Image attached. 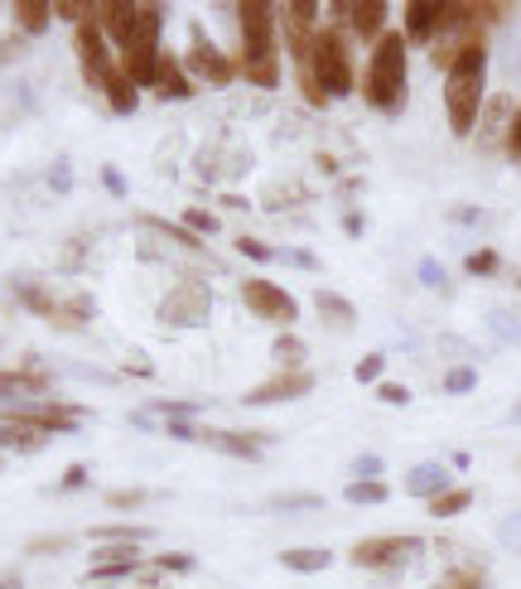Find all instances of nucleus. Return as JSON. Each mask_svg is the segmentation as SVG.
<instances>
[{
	"mask_svg": "<svg viewBox=\"0 0 521 589\" xmlns=\"http://www.w3.org/2000/svg\"><path fill=\"white\" fill-rule=\"evenodd\" d=\"M463 271H469V276H498L502 271V257L492 247H478L473 257H463Z\"/></svg>",
	"mask_w": 521,
	"mask_h": 589,
	"instance_id": "31",
	"label": "nucleus"
},
{
	"mask_svg": "<svg viewBox=\"0 0 521 589\" xmlns=\"http://www.w3.org/2000/svg\"><path fill=\"white\" fill-rule=\"evenodd\" d=\"M150 537V527H92V541H145Z\"/></svg>",
	"mask_w": 521,
	"mask_h": 589,
	"instance_id": "32",
	"label": "nucleus"
},
{
	"mask_svg": "<svg viewBox=\"0 0 521 589\" xmlns=\"http://www.w3.org/2000/svg\"><path fill=\"white\" fill-rule=\"evenodd\" d=\"M357 478H372V474H382V459H377V454H357Z\"/></svg>",
	"mask_w": 521,
	"mask_h": 589,
	"instance_id": "44",
	"label": "nucleus"
},
{
	"mask_svg": "<svg viewBox=\"0 0 521 589\" xmlns=\"http://www.w3.org/2000/svg\"><path fill=\"white\" fill-rule=\"evenodd\" d=\"M310 392H314V372H304V368L285 372V368H280L275 378H265L261 386H251L242 401H247V406H271V401H300V396H310Z\"/></svg>",
	"mask_w": 521,
	"mask_h": 589,
	"instance_id": "11",
	"label": "nucleus"
},
{
	"mask_svg": "<svg viewBox=\"0 0 521 589\" xmlns=\"http://www.w3.org/2000/svg\"><path fill=\"white\" fill-rule=\"evenodd\" d=\"M184 227H189V232H212V227H218V218H212V213H204V208H189V213H184Z\"/></svg>",
	"mask_w": 521,
	"mask_h": 589,
	"instance_id": "40",
	"label": "nucleus"
},
{
	"mask_svg": "<svg viewBox=\"0 0 521 589\" xmlns=\"http://www.w3.org/2000/svg\"><path fill=\"white\" fill-rule=\"evenodd\" d=\"M102 179H106V189H112V194H126V179H122V169H116V165H106Z\"/></svg>",
	"mask_w": 521,
	"mask_h": 589,
	"instance_id": "46",
	"label": "nucleus"
},
{
	"mask_svg": "<svg viewBox=\"0 0 521 589\" xmlns=\"http://www.w3.org/2000/svg\"><path fill=\"white\" fill-rule=\"evenodd\" d=\"M512 112H517V102L507 97V92H498V97L483 102V112H478V126H473V136H478V145H483V151H492V145H507Z\"/></svg>",
	"mask_w": 521,
	"mask_h": 589,
	"instance_id": "13",
	"label": "nucleus"
},
{
	"mask_svg": "<svg viewBox=\"0 0 521 589\" xmlns=\"http://www.w3.org/2000/svg\"><path fill=\"white\" fill-rule=\"evenodd\" d=\"M189 39H194V49H189V69H194L198 78H204V83H212V87L232 83V78H237V63L227 59V53H222L218 44H212L204 24H189Z\"/></svg>",
	"mask_w": 521,
	"mask_h": 589,
	"instance_id": "9",
	"label": "nucleus"
},
{
	"mask_svg": "<svg viewBox=\"0 0 521 589\" xmlns=\"http://www.w3.org/2000/svg\"><path fill=\"white\" fill-rule=\"evenodd\" d=\"M198 566V560L189 551H165V556H155V570H165V575H189Z\"/></svg>",
	"mask_w": 521,
	"mask_h": 589,
	"instance_id": "36",
	"label": "nucleus"
},
{
	"mask_svg": "<svg viewBox=\"0 0 521 589\" xmlns=\"http://www.w3.org/2000/svg\"><path fill=\"white\" fill-rule=\"evenodd\" d=\"M208 314H212V290L204 286V280H184V286H174L165 294V304H159V319L174 329H198V324H208Z\"/></svg>",
	"mask_w": 521,
	"mask_h": 589,
	"instance_id": "6",
	"label": "nucleus"
},
{
	"mask_svg": "<svg viewBox=\"0 0 521 589\" xmlns=\"http://www.w3.org/2000/svg\"><path fill=\"white\" fill-rule=\"evenodd\" d=\"M439 24H445V6L439 0H410L406 6V44H435Z\"/></svg>",
	"mask_w": 521,
	"mask_h": 589,
	"instance_id": "14",
	"label": "nucleus"
},
{
	"mask_svg": "<svg viewBox=\"0 0 521 589\" xmlns=\"http://www.w3.org/2000/svg\"><path fill=\"white\" fill-rule=\"evenodd\" d=\"M87 484V468H69V474H63V488H83Z\"/></svg>",
	"mask_w": 521,
	"mask_h": 589,
	"instance_id": "48",
	"label": "nucleus"
},
{
	"mask_svg": "<svg viewBox=\"0 0 521 589\" xmlns=\"http://www.w3.org/2000/svg\"><path fill=\"white\" fill-rule=\"evenodd\" d=\"M314 310H319V319H324L333 333H353L357 329V310L343 300V294H333V290H314Z\"/></svg>",
	"mask_w": 521,
	"mask_h": 589,
	"instance_id": "20",
	"label": "nucleus"
},
{
	"mask_svg": "<svg viewBox=\"0 0 521 589\" xmlns=\"http://www.w3.org/2000/svg\"><path fill=\"white\" fill-rule=\"evenodd\" d=\"M275 363H285V372L304 368V343L295 339V333H280L275 339Z\"/></svg>",
	"mask_w": 521,
	"mask_h": 589,
	"instance_id": "30",
	"label": "nucleus"
},
{
	"mask_svg": "<svg viewBox=\"0 0 521 589\" xmlns=\"http://www.w3.org/2000/svg\"><path fill=\"white\" fill-rule=\"evenodd\" d=\"M473 507V493L469 488H449V493H439V498H430V517H459V513H469Z\"/></svg>",
	"mask_w": 521,
	"mask_h": 589,
	"instance_id": "28",
	"label": "nucleus"
},
{
	"mask_svg": "<svg viewBox=\"0 0 521 589\" xmlns=\"http://www.w3.org/2000/svg\"><path fill=\"white\" fill-rule=\"evenodd\" d=\"M112 503H116V507H136V503H145V488H126V493H112Z\"/></svg>",
	"mask_w": 521,
	"mask_h": 589,
	"instance_id": "47",
	"label": "nucleus"
},
{
	"mask_svg": "<svg viewBox=\"0 0 521 589\" xmlns=\"http://www.w3.org/2000/svg\"><path fill=\"white\" fill-rule=\"evenodd\" d=\"M435 589H488V575L478 566H454Z\"/></svg>",
	"mask_w": 521,
	"mask_h": 589,
	"instance_id": "29",
	"label": "nucleus"
},
{
	"mask_svg": "<svg viewBox=\"0 0 521 589\" xmlns=\"http://www.w3.org/2000/svg\"><path fill=\"white\" fill-rule=\"evenodd\" d=\"M406 34L400 30H386L377 44H372V59H367V78H363V97L372 112H386V116H396L400 106H406V73H410V63H406Z\"/></svg>",
	"mask_w": 521,
	"mask_h": 589,
	"instance_id": "3",
	"label": "nucleus"
},
{
	"mask_svg": "<svg viewBox=\"0 0 521 589\" xmlns=\"http://www.w3.org/2000/svg\"><path fill=\"white\" fill-rule=\"evenodd\" d=\"M136 566H140V546L136 541H106V546H97V556H92L87 589H112L116 580H126Z\"/></svg>",
	"mask_w": 521,
	"mask_h": 589,
	"instance_id": "8",
	"label": "nucleus"
},
{
	"mask_svg": "<svg viewBox=\"0 0 521 589\" xmlns=\"http://www.w3.org/2000/svg\"><path fill=\"white\" fill-rule=\"evenodd\" d=\"M473 386H478V372H473V368H449V372H445V392H449V396H469Z\"/></svg>",
	"mask_w": 521,
	"mask_h": 589,
	"instance_id": "33",
	"label": "nucleus"
},
{
	"mask_svg": "<svg viewBox=\"0 0 521 589\" xmlns=\"http://www.w3.org/2000/svg\"><path fill=\"white\" fill-rule=\"evenodd\" d=\"M237 251L251 261H275V247L271 242H261V237H237Z\"/></svg>",
	"mask_w": 521,
	"mask_h": 589,
	"instance_id": "38",
	"label": "nucleus"
},
{
	"mask_svg": "<svg viewBox=\"0 0 521 589\" xmlns=\"http://www.w3.org/2000/svg\"><path fill=\"white\" fill-rule=\"evenodd\" d=\"M102 92H106V102H112V112H122V116H131V112H136V102H140V87L131 83V78H126L122 69L106 73Z\"/></svg>",
	"mask_w": 521,
	"mask_h": 589,
	"instance_id": "25",
	"label": "nucleus"
},
{
	"mask_svg": "<svg viewBox=\"0 0 521 589\" xmlns=\"http://www.w3.org/2000/svg\"><path fill=\"white\" fill-rule=\"evenodd\" d=\"M10 416L39 425L44 435H53V431H73V425H77V416H73L69 406H24V411H10Z\"/></svg>",
	"mask_w": 521,
	"mask_h": 589,
	"instance_id": "23",
	"label": "nucleus"
},
{
	"mask_svg": "<svg viewBox=\"0 0 521 589\" xmlns=\"http://www.w3.org/2000/svg\"><path fill=\"white\" fill-rule=\"evenodd\" d=\"M242 300H247V310L265 319V324H295L300 319V304H295V294H285L275 286V280H247L242 286Z\"/></svg>",
	"mask_w": 521,
	"mask_h": 589,
	"instance_id": "7",
	"label": "nucleus"
},
{
	"mask_svg": "<svg viewBox=\"0 0 521 589\" xmlns=\"http://www.w3.org/2000/svg\"><path fill=\"white\" fill-rule=\"evenodd\" d=\"M454 484H449V468L445 464H416V468H410V474H406V493H410V498H425V503H430V498H439V493H449Z\"/></svg>",
	"mask_w": 521,
	"mask_h": 589,
	"instance_id": "19",
	"label": "nucleus"
},
{
	"mask_svg": "<svg viewBox=\"0 0 521 589\" xmlns=\"http://www.w3.org/2000/svg\"><path fill=\"white\" fill-rule=\"evenodd\" d=\"M44 431L30 421H20V416H0V450H39L44 445Z\"/></svg>",
	"mask_w": 521,
	"mask_h": 589,
	"instance_id": "21",
	"label": "nucleus"
},
{
	"mask_svg": "<svg viewBox=\"0 0 521 589\" xmlns=\"http://www.w3.org/2000/svg\"><path fill=\"white\" fill-rule=\"evenodd\" d=\"M136 24H140V6H126V0H112V6H102V34L112 39V44H131V34H136Z\"/></svg>",
	"mask_w": 521,
	"mask_h": 589,
	"instance_id": "18",
	"label": "nucleus"
},
{
	"mask_svg": "<svg viewBox=\"0 0 521 589\" xmlns=\"http://www.w3.org/2000/svg\"><path fill=\"white\" fill-rule=\"evenodd\" d=\"M488 324H492V329H498V339H507V343H521V324H517V319H512V314H502V310H492V314H488Z\"/></svg>",
	"mask_w": 521,
	"mask_h": 589,
	"instance_id": "39",
	"label": "nucleus"
},
{
	"mask_svg": "<svg viewBox=\"0 0 521 589\" xmlns=\"http://www.w3.org/2000/svg\"><path fill=\"white\" fill-rule=\"evenodd\" d=\"M420 280H425V286H435V290H449V280H445V271H439V261H430V257L420 261Z\"/></svg>",
	"mask_w": 521,
	"mask_h": 589,
	"instance_id": "41",
	"label": "nucleus"
},
{
	"mask_svg": "<svg viewBox=\"0 0 521 589\" xmlns=\"http://www.w3.org/2000/svg\"><path fill=\"white\" fill-rule=\"evenodd\" d=\"M382 372H386V358H382V353H367L363 363L353 368V378L363 382V386H377V382H382Z\"/></svg>",
	"mask_w": 521,
	"mask_h": 589,
	"instance_id": "35",
	"label": "nucleus"
},
{
	"mask_svg": "<svg viewBox=\"0 0 521 589\" xmlns=\"http://www.w3.org/2000/svg\"><path fill=\"white\" fill-rule=\"evenodd\" d=\"M49 20H53V6H44V0H20L15 6V24L24 34H44Z\"/></svg>",
	"mask_w": 521,
	"mask_h": 589,
	"instance_id": "26",
	"label": "nucleus"
},
{
	"mask_svg": "<svg viewBox=\"0 0 521 589\" xmlns=\"http://www.w3.org/2000/svg\"><path fill=\"white\" fill-rule=\"evenodd\" d=\"M145 411H155V416H165V421H189L194 416V401H150Z\"/></svg>",
	"mask_w": 521,
	"mask_h": 589,
	"instance_id": "37",
	"label": "nucleus"
},
{
	"mask_svg": "<svg viewBox=\"0 0 521 589\" xmlns=\"http://www.w3.org/2000/svg\"><path fill=\"white\" fill-rule=\"evenodd\" d=\"M73 44H77V63H83V78H87L92 87H102V83H106V73L116 69L112 49H106L102 24H83V30L73 34Z\"/></svg>",
	"mask_w": 521,
	"mask_h": 589,
	"instance_id": "12",
	"label": "nucleus"
},
{
	"mask_svg": "<svg viewBox=\"0 0 521 589\" xmlns=\"http://www.w3.org/2000/svg\"><path fill=\"white\" fill-rule=\"evenodd\" d=\"M237 20H242V59H237V73L257 87H275L280 83L275 6H265V0H242V6H237Z\"/></svg>",
	"mask_w": 521,
	"mask_h": 589,
	"instance_id": "2",
	"label": "nucleus"
},
{
	"mask_svg": "<svg viewBox=\"0 0 521 589\" xmlns=\"http://www.w3.org/2000/svg\"><path fill=\"white\" fill-rule=\"evenodd\" d=\"M49 378L44 372H0V401H20V396H44Z\"/></svg>",
	"mask_w": 521,
	"mask_h": 589,
	"instance_id": "24",
	"label": "nucleus"
},
{
	"mask_svg": "<svg viewBox=\"0 0 521 589\" xmlns=\"http://www.w3.org/2000/svg\"><path fill=\"white\" fill-rule=\"evenodd\" d=\"M498 541L507 546V551H512V556H521V507H517V513H507L502 517V527H498Z\"/></svg>",
	"mask_w": 521,
	"mask_h": 589,
	"instance_id": "34",
	"label": "nucleus"
},
{
	"mask_svg": "<svg viewBox=\"0 0 521 589\" xmlns=\"http://www.w3.org/2000/svg\"><path fill=\"white\" fill-rule=\"evenodd\" d=\"M425 551L420 537H367L353 546V566L357 570H400Z\"/></svg>",
	"mask_w": 521,
	"mask_h": 589,
	"instance_id": "5",
	"label": "nucleus"
},
{
	"mask_svg": "<svg viewBox=\"0 0 521 589\" xmlns=\"http://www.w3.org/2000/svg\"><path fill=\"white\" fill-rule=\"evenodd\" d=\"M377 396L392 401V406H406V401H410V392H406L400 382H377Z\"/></svg>",
	"mask_w": 521,
	"mask_h": 589,
	"instance_id": "43",
	"label": "nucleus"
},
{
	"mask_svg": "<svg viewBox=\"0 0 521 589\" xmlns=\"http://www.w3.org/2000/svg\"><path fill=\"white\" fill-rule=\"evenodd\" d=\"M343 227H347V237H363V213H347Z\"/></svg>",
	"mask_w": 521,
	"mask_h": 589,
	"instance_id": "49",
	"label": "nucleus"
},
{
	"mask_svg": "<svg viewBox=\"0 0 521 589\" xmlns=\"http://www.w3.org/2000/svg\"><path fill=\"white\" fill-rule=\"evenodd\" d=\"M304 69L314 73V83L324 87V97H347V92L357 87L353 53H347V39L338 34V24H319L310 63H304Z\"/></svg>",
	"mask_w": 521,
	"mask_h": 589,
	"instance_id": "4",
	"label": "nucleus"
},
{
	"mask_svg": "<svg viewBox=\"0 0 521 589\" xmlns=\"http://www.w3.org/2000/svg\"><path fill=\"white\" fill-rule=\"evenodd\" d=\"M198 445H212L218 454H232V459H261L265 435H247V431H204V425H198Z\"/></svg>",
	"mask_w": 521,
	"mask_h": 589,
	"instance_id": "15",
	"label": "nucleus"
},
{
	"mask_svg": "<svg viewBox=\"0 0 521 589\" xmlns=\"http://www.w3.org/2000/svg\"><path fill=\"white\" fill-rule=\"evenodd\" d=\"M343 498L353 503V507H377V503L392 498V488H386L382 478H357V484H347V488H343Z\"/></svg>",
	"mask_w": 521,
	"mask_h": 589,
	"instance_id": "27",
	"label": "nucleus"
},
{
	"mask_svg": "<svg viewBox=\"0 0 521 589\" xmlns=\"http://www.w3.org/2000/svg\"><path fill=\"white\" fill-rule=\"evenodd\" d=\"M159 102H189L194 97V78L184 73V63L174 53H159V83H155Z\"/></svg>",
	"mask_w": 521,
	"mask_h": 589,
	"instance_id": "17",
	"label": "nucleus"
},
{
	"mask_svg": "<svg viewBox=\"0 0 521 589\" xmlns=\"http://www.w3.org/2000/svg\"><path fill=\"white\" fill-rule=\"evenodd\" d=\"M165 10L159 6H140V24H136V34H131V44H126V59H155V53H165L159 49V30H165Z\"/></svg>",
	"mask_w": 521,
	"mask_h": 589,
	"instance_id": "16",
	"label": "nucleus"
},
{
	"mask_svg": "<svg viewBox=\"0 0 521 589\" xmlns=\"http://www.w3.org/2000/svg\"><path fill=\"white\" fill-rule=\"evenodd\" d=\"M280 566L295 575H319L333 566V551H324V546H290V551H280Z\"/></svg>",
	"mask_w": 521,
	"mask_h": 589,
	"instance_id": "22",
	"label": "nucleus"
},
{
	"mask_svg": "<svg viewBox=\"0 0 521 589\" xmlns=\"http://www.w3.org/2000/svg\"><path fill=\"white\" fill-rule=\"evenodd\" d=\"M512 425H521V401H517V406H512Z\"/></svg>",
	"mask_w": 521,
	"mask_h": 589,
	"instance_id": "50",
	"label": "nucleus"
},
{
	"mask_svg": "<svg viewBox=\"0 0 521 589\" xmlns=\"http://www.w3.org/2000/svg\"><path fill=\"white\" fill-rule=\"evenodd\" d=\"M333 20H343L347 30L357 39H367V44H377L386 34V6L382 0H338V6H329Z\"/></svg>",
	"mask_w": 521,
	"mask_h": 589,
	"instance_id": "10",
	"label": "nucleus"
},
{
	"mask_svg": "<svg viewBox=\"0 0 521 589\" xmlns=\"http://www.w3.org/2000/svg\"><path fill=\"white\" fill-rule=\"evenodd\" d=\"M324 498H314V493H300V498H275L271 507H280V513H285V507H319Z\"/></svg>",
	"mask_w": 521,
	"mask_h": 589,
	"instance_id": "45",
	"label": "nucleus"
},
{
	"mask_svg": "<svg viewBox=\"0 0 521 589\" xmlns=\"http://www.w3.org/2000/svg\"><path fill=\"white\" fill-rule=\"evenodd\" d=\"M507 155L521 165V102H517V112H512V131H507Z\"/></svg>",
	"mask_w": 521,
	"mask_h": 589,
	"instance_id": "42",
	"label": "nucleus"
},
{
	"mask_svg": "<svg viewBox=\"0 0 521 589\" xmlns=\"http://www.w3.org/2000/svg\"><path fill=\"white\" fill-rule=\"evenodd\" d=\"M483 102H488V49L473 44V49H463L445 73V122L459 141L473 136Z\"/></svg>",
	"mask_w": 521,
	"mask_h": 589,
	"instance_id": "1",
	"label": "nucleus"
}]
</instances>
